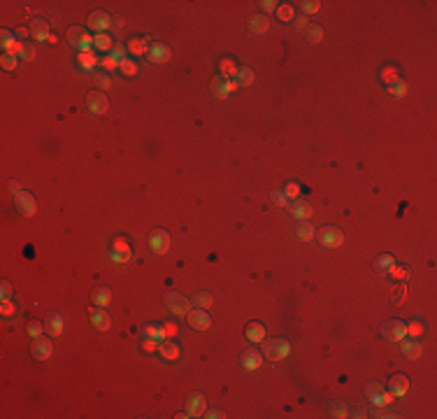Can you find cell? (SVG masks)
<instances>
[{
  "mask_svg": "<svg viewBox=\"0 0 437 419\" xmlns=\"http://www.w3.org/2000/svg\"><path fill=\"white\" fill-rule=\"evenodd\" d=\"M374 266H377V270L379 272H393V268H396V259H393L391 254H384V256L377 259Z\"/></svg>",
  "mask_w": 437,
  "mask_h": 419,
  "instance_id": "1f68e13d",
  "label": "cell"
},
{
  "mask_svg": "<svg viewBox=\"0 0 437 419\" xmlns=\"http://www.w3.org/2000/svg\"><path fill=\"white\" fill-rule=\"evenodd\" d=\"M149 247H151L156 254H168V252H170V235H168V230H163V229L151 230V235H149Z\"/></svg>",
  "mask_w": 437,
  "mask_h": 419,
  "instance_id": "8992f818",
  "label": "cell"
},
{
  "mask_svg": "<svg viewBox=\"0 0 437 419\" xmlns=\"http://www.w3.org/2000/svg\"><path fill=\"white\" fill-rule=\"evenodd\" d=\"M247 340L249 343H263L265 340V326L258 321H251L247 326Z\"/></svg>",
  "mask_w": 437,
  "mask_h": 419,
  "instance_id": "603a6c76",
  "label": "cell"
},
{
  "mask_svg": "<svg viewBox=\"0 0 437 419\" xmlns=\"http://www.w3.org/2000/svg\"><path fill=\"white\" fill-rule=\"evenodd\" d=\"M128 51H131V56H135V58L144 56L149 51L147 38H133V40H128Z\"/></svg>",
  "mask_w": 437,
  "mask_h": 419,
  "instance_id": "7402d4cb",
  "label": "cell"
},
{
  "mask_svg": "<svg viewBox=\"0 0 437 419\" xmlns=\"http://www.w3.org/2000/svg\"><path fill=\"white\" fill-rule=\"evenodd\" d=\"M186 412H189L191 417H200V415H205L207 412V401L200 391H193V394L189 396V401H186Z\"/></svg>",
  "mask_w": 437,
  "mask_h": 419,
  "instance_id": "30bf717a",
  "label": "cell"
},
{
  "mask_svg": "<svg viewBox=\"0 0 437 419\" xmlns=\"http://www.w3.org/2000/svg\"><path fill=\"white\" fill-rule=\"evenodd\" d=\"M289 354H291V345H289V340H284V338H277L274 343H265L263 345V356L265 359L284 361Z\"/></svg>",
  "mask_w": 437,
  "mask_h": 419,
  "instance_id": "6da1fadb",
  "label": "cell"
},
{
  "mask_svg": "<svg viewBox=\"0 0 437 419\" xmlns=\"http://www.w3.org/2000/svg\"><path fill=\"white\" fill-rule=\"evenodd\" d=\"M12 298V284L9 282H2V287H0V301H9Z\"/></svg>",
  "mask_w": 437,
  "mask_h": 419,
  "instance_id": "c3c4849f",
  "label": "cell"
},
{
  "mask_svg": "<svg viewBox=\"0 0 437 419\" xmlns=\"http://www.w3.org/2000/svg\"><path fill=\"white\" fill-rule=\"evenodd\" d=\"M233 89H237V84L235 82H228V79H212V93H214V98H219V100H223L226 96H228V91H233Z\"/></svg>",
  "mask_w": 437,
  "mask_h": 419,
  "instance_id": "9a60e30c",
  "label": "cell"
},
{
  "mask_svg": "<svg viewBox=\"0 0 437 419\" xmlns=\"http://www.w3.org/2000/svg\"><path fill=\"white\" fill-rule=\"evenodd\" d=\"M388 91H391V96H396V98H403L404 93H407V84H404V79H398V82L388 84Z\"/></svg>",
  "mask_w": 437,
  "mask_h": 419,
  "instance_id": "60d3db41",
  "label": "cell"
},
{
  "mask_svg": "<svg viewBox=\"0 0 437 419\" xmlns=\"http://www.w3.org/2000/svg\"><path fill=\"white\" fill-rule=\"evenodd\" d=\"M112 252H116V254L133 256V252H131V245H128V240H124V238H116L114 242H112Z\"/></svg>",
  "mask_w": 437,
  "mask_h": 419,
  "instance_id": "74e56055",
  "label": "cell"
},
{
  "mask_svg": "<svg viewBox=\"0 0 437 419\" xmlns=\"http://www.w3.org/2000/svg\"><path fill=\"white\" fill-rule=\"evenodd\" d=\"M109 259L114 263H128L131 261V256H126V254H116V252H109Z\"/></svg>",
  "mask_w": 437,
  "mask_h": 419,
  "instance_id": "816d5d0a",
  "label": "cell"
},
{
  "mask_svg": "<svg viewBox=\"0 0 437 419\" xmlns=\"http://www.w3.org/2000/svg\"><path fill=\"white\" fill-rule=\"evenodd\" d=\"M0 66L5 68V70H17L19 58L17 56H9V54H2V58H0Z\"/></svg>",
  "mask_w": 437,
  "mask_h": 419,
  "instance_id": "b9f144b4",
  "label": "cell"
},
{
  "mask_svg": "<svg viewBox=\"0 0 437 419\" xmlns=\"http://www.w3.org/2000/svg\"><path fill=\"white\" fill-rule=\"evenodd\" d=\"M296 235H298V240H312L314 238V229H312V224H307V222H300L296 226Z\"/></svg>",
  "mask_w": 437,
  "mask_h": 419,
  "instance_id": "d6a6232c",
  "label": "cell"
},
{
  "mask_svg": "<svg viewBox=\"0 0 437 419\" xmlns=\"http://www.w3.org/2000/svg\"><path fill=\"white\" fill-rule=\"evenodd\" d=\"M0 40H2V49H5V54H9L12 51V47L17 44V38H14V33H9V31H2V35H0Z\"/></svg>",
  "mask_w": 437,
  "mask_h": 419,
  "instance_id": "ab89813d",
  "label": "cell"
},
{
  "mask_svg": "<svg viewBox=\"0 0 437 419\" xmlns=\"http://www.w3.org/2000/svg\"><path fill=\"white\" fill-rule=\"evenodd\" d=\"M219 66H221V77H223V79H231V77H235L237 70H239V68L235 66V61H233V58H223Z\"/></svg>",
  "mask_w": 437,
  "mask_h": 419,
  "instance_id": "4dcf8cb0",
  "label": "cell"
},
{
  "mask_svg": "<svg viewBox=\"0 0 437 419\" xmlns=\"http://www.w3.org/2000/svg\"><path fill=\"white\" fill-rule=\"evenodd\" d=\"M193 303L198 305L200 310H207V307H209V305H212V296H209V294H198V296H196V301H193Z\"/></svg>",
  "mask_w": 437,
  "mask_h": 419,
  "instance_id": "7bdbcfd3",
  "label": "cell"
},
{
  "mask_svg": "<svg viewBox=\"0 0 437 419\" xmlns=\"http://www.w3.org/2000/svg\"><path fill=\"white\" fill-rule=\"evenodd\" d=\"M170 56H172L170 47H168V44H161V42L151 44V47H149V51H147L149 63H168V61H170Z\"/></svg>",
  "mask_w": 437,
  "mask_h": 419,
  "instance_id": "8fae6325",
  "label": "cell"
},
{
  "mask_svg": "<svg viewBox=\"0 0 437 419\" xmlns=\"http://www.w3.org/2000/svg\"><path fill=\"white\" fill-rule=\"evenodd\" d=\"M42 329H44L42 324H37V321H33V324L28 326V333H31V338H40V336H42Z\"/></svg>",
  "mask_w": 437,
  "mask_h": 419,
  "instance_id": "f907efd6",
  "label": "cell"
},
{
  "mask_svg": "<svg viewBox=\"0 0 437 419\" xmlns=\"http://www.w3.org/2000/svg\"><path fill=\"white\" fill-rule=\"evenodd\" d=\"M91 319H93V326H96V329H100V331H107L109 326H112V319H109V314L105 312V310H98V312H93Z\"/></svg>",
  "mask_w": 437,
  "mask_h": 419,
  "instance_id": "f546056e",
  "label": "cell"
},
{
  "mask_svg": "<svg viewBox=\"0 0 437 419\" xmlns=\"http://www.w3.org/2000/svg\"><path fill=\"white\" fill-rule=\"evenodd\" d=\"M268 28H270V24H268V19L263 17V14H256L251 21H249V31L256 35H263L268 33Z\"/></svg>",
  "mask_w": 437,
  "mask_h": 419,
  "instance_id": "d4e9b609",
  "label": "cell"
},
{
  "mask_svg": "<svg viewBox=\"0 0 437 419\" xmlns=\"http://www.w3.org/2000/svg\"><path fill=\"white\" fill-rule=\"evenodd\" d=\"M205 417L207 419H221V417H226L221 410H209V412H205Z\"/></svg>",
  "mask_w": 437,
  "mask_h": 419,
  "instance_id": "680465c9",
  "label": "cell"
},
{
  "mask_svg": "<svg viewBox=\"0 0 437 419\" xmlns=\"http://www.w3.org/2000/svg\"><path fill=\"white\" fill-rule=\"evenodd\" d=\"M31 35H33V40H35V42H47V40L51 38V33H49V24H47V21H42V19L33 21V26H31Z\"/></svg>",
  "mask_w": 437,
  "mask_h": 419,
  "instance_id": "e0dca14e",
  "label": "cell"
},
{
  "mask_svg": "<svg viewBox=\"0 0 437 419\" xmlns=\"http://www.w3.org/2000/svg\"><path fill=\"white\" fill-rule=\"evenodd\" d=\"M17 35H19V38H26V35H28V31H26V28H19Z\"/></svg>",
  "mask_w": 437,
  "mask_h": 419,
  "instance_id": "6125c7cd",
  "label": "cell"
},
{
  "mask_svg": "<svg viewBox=\"0 0 437 419\" xmlns=\"http://www.w3.org/2000/svg\"><path fill=\"white\" fill-rule=\"evenodd\" d=\"M254 79H256V75L251 68H239L237 75H235V84H237V86H251Z\"/></svg>",
  "mask_w": 437,
  "mask_h": 419,
  "instance_id": "484cf974",
  "label": "cell"
},
{
  "mask_svg": "<svg viewBox=\"0 0 437 419\" xmlns=\"http://www.w3.org/2000/svg\"><path fill=\"white\" fill-rule=\"evenodd\" d=\"M365 396H368V401H370L374 408H384V405H388V403L393 401V396L388 394L379 382H368V384H365Z\"/></svg>",
  "mask_w": 437,
  "mask_h": 419,
  "instance_id": "7a4b0ae2",
  "label": "cell"
},
{
  "mask_svg": "<svg viewBox=\"0 0 437 419\" xmlns=\"http://www.w3.org/2000/svg\"><path fill=\"white\" fill-rule=\"evenodd\" d=\"M67 42H70L72 47H77L79 54H82V51H91V47H93V38L89 35L86 28H70V31H67Z\"/></svg>",
  "mask_w": 437,
  "mask_h": 419,
  "instance_id": "277c9868",
  "label": "cell"
},
{
  "mask_svg": "<svg viewBox=\"0 0 437 419\" xmlns=\"http://www.w3.org/2000/svg\"><path fill=\"white\" fill-rule=\"evenodd\" d=\"M33 58H35V49H33V47H28V44H26L24 54H21V61H33Z\"/></svg>",
  "mask_w": 437,
  "mask_h": 419,
  "instance_id": "9f6ffc18",
  "label": "cell"
},
{
  "mask_svg": "<svg viewBox=\"0 0 437 419\" xmlns=\"http://www.w3.org/2000/svg\"><path fill=\"white\" fill-rule=\"evenodd\" d=\"M51 354H54V343L47 340V338H33V359L37 361H47L51 359Z\"/></svg>",
  "mask_w": 437,
  "mask_h": 419,
  "instance_id": "9c48e42d",
  "label": "cell"
},
{
  "mask_svg": "<svg viewBox=\"0 0 437 419\" xmlns=\"http://www.w3.org/2000/svg\"><path fill=\"white\" fill-rule=\"evenodd\" d=\"M158 352H161V356H163L165 361H177L182 349H179V345L172 343V340H163V343H158Z\"/></svg>",
  "mask_w": 437,
  "mask_h": 419,
  "instance_id": "5bb4252c",
  "label": "cell"
},
{
  "mask_svg": "<svg viewBox=\"0 0 437 419\" xmlns=\"http://www.w3.org/2000/svg\"><path fill=\"white\" fill-rule=\"evenodd\" d=\"M86 24H89V28H91V31H96V33H107L109 31V26H112V17H109L107 12H91V14H89V21H86Z\"/></svg>",
  "mask_w": 437,
  "mask_h": 419,
  "instance_id": "ba28073f",
  "label": "cell"
},
{
  "mask_svg": "<svg viewBox=\"0 0 437 419\" xmlns=\"http://www.w3.org/2000/svg\"><path fill=\"white\" fill-rule=\"evenodd\" d=\"M44 329H47V333L51 338H58V336H63V331H66V321H63L61 314H51L49 319H47V324H44Z\"/></svg>",
  "mask_w": 437,
  "mask_h": 419,
  "instance_id": "ac0fdd59",
  "label": "cell"
},
{
  "mask_svg": "<svg viewBox=\"0 0 437 419\" xmlns=\"http://www.w3.org/2000/svg\"><path fill=\"white\" fill-rule=\"evenodd\" d=\"M272 203L274 205H286V200H289V198L284 196V191H272Z\"/></svg>",
  "mask_w": 437,
  "mask_h": 419,
  "instance_id": "681fc988",
  "label": "cell"
},
{
  "mask_svg": "<svg viewBox=\"0 0 437 419\" xmlns=\"http://www.w3.org/2000/svg\"><path fill=\"white\" fill-rule=\"evenodd\" d=\"M312 203H305V200H296L293 205H291V214H293V219L298 222H307L309 217H312Z\"/></svg>",
  "mask_w": 437,
  "mask_h": 419,
  "instance_id": "2e32d148",
  "label": "cell"
},
{
  "mask_svg": "<svg viewBox=\"0 0 437 419\" xmlns=\"http://www.w3.org/2000/svg\"><path fill=\"white\" fill-rule=\"evenodd\" d=\"M17 203H19V210H24V214H28V217H33L35 212H37V203H35V198L31 196V193H19L17 196Z\"/></svg>",
  "mask_w": 437,
  "mask_h": 419,
  "instance_id": "ffe728a7",
  "label": "cell"
},
{
  "mask_svg": "<svg viewBox=\"0 0 437 419\" xmlns=\"http://www.w3.org/2000/svg\"><path fill=\"white\" fill-rule=\"evenodd\" d=\"M98 66H100V61L96 58L93 51H82L79 54V68L82 70H93V68H98Z\"/></svg>",
  "mask_w": 437,
  "mask_h": 419,
  "instance_id": "f1b7e54d",
  "label": "cell"
},
{
  "mask_svg": "<svg viewBox=\"0 0 437 419\" xmlns=\"http://www.w3.org/2000/svg\"><path fill=\"white\" fill-rule=\"evenodd\" d=\"M277 19L279 21H293L296 19V7L293 5H277Z\"/></svg>",
  "mask_w": 437,
  "mask_h": 419,
  "instance_id": "836d02e7",
  "label": "cell"
},
{
  "mask_svg": "<svg viewBox=\"0 0 437 419\" xmlns=\"http://www.w3.org/2000/svg\"><path fill=\"white\" fill-rule=\"evenodd\" d=\"M100 66H102V68H105V70H107V73H109V70H114V68H119V61H116V58L112 56V54H107V56H105V58H100Z\"/></svg>",
  "mask_w": 437,
  "mask_h": 419,
  "instance_id": "ee69618b",
  "label": "cell"
},
{
  "mask_svg": "<svg viewBox=\"0 0 437 419\" xmlns=\"http://www.w3.org/2000/svg\"><path fill=\"white\" fill-rule=\"evenodd\" d=\"M386 336L391 338V340L400 343L403 338H407V324H404V321H393V324L386 329Z\"/></svg>",
  "mask_w": 437,
  "mask_h": 419,
  "instance_id": "cb8c5ba5",
  "label": "cell"
},
{
  "mask_svg": "<svg viewBox=\"0 0 437 419\" xmlns=\"http://www.w3.org/2000/svg\"><path fill=\"white\" fill-rule=\"evenodd\" d=\"M305 38H307L309 44H319V42L323 40V31L319 28V26H309V28L305 31Z\"/></svg>",
  "mask_w": 437,
  "mask_h": 419,
  "instance_id": "8d00e7d4",
  "label": "cell"
},
{
  "mask_svg": "<svg viewBox=\"0 0 437 419\" xmlns=\"http://www.w3.org/2000/svg\"><path fill=\"white\" fill-rule=\"evenodd\" d=\"M400 349H403V354L407 356V359H419L421 352H423V347H421V343H416V340H407V338H403L400 340Z\"/></svg>",
  "mask_w": 437,
  "mask_h": 419,
  "instance_id": "d6986e66",
  "label": "cell"
},
{
  "mask_svg": "<svg viewBox=\"0 0 437 419\" xmlns=\"http://www.w3.org/2000/svg\"><path fill=\"white\" fill-rule=\"evenodd\" d=\"M284 196L286 198H298L300 196V187H298L296 182H289V184L284 187Z\"/></svg>",
  "mask_w": 437,
  "mask_h": 419,
  "instance_id": "f6af8a7d",
  "label": "cell"
},
{
  "mask_svg": "<svg viewBox=\"0 0 437 419\" xmlns=\"http://www.w3.org/2000/svg\"><path fill=\"white\" fill-rule=\"evenodd\" d=\"M0 312H2V317H12V314L17 312V307H14V303H12V298H9V301H2Z\"/></svg>",
  "mask_w": 437,
  "mask_h": 419,
  "instance_id": "bcb514c9",
  "label": "cell"
},
{
  "mask_svg": "<svg viewBox=\"0 0 437 419\" xmlns=\"http://www.w3.org/2000/svg\"><path fill=\"white\" fill-rule=\"evenodd\" d=\"M119 70H121L126 77H133V75H137V63H135L133 58H121V61H119Z\"/></svg>",
  "mask_w": 437,
  "mask_h": 419,
  "instance_id": "e575fe53",
  "label": "cell"
},
{
  "mask_svg": "<svg viewBox=\"0 0 437 419\" xmlns=\"http://www.w3.org/2000/svg\"><path fill=\"white\" fill-rule=\"evenodd\" d=\"M9 189H12V193H17V196L21 193V191H19V184H17V182H12V187H9Z\"/></svg>",
  "mask_w": 437,
  "mask_h": 419,
  "instance_id": "94428289",
  "label": "cell"
},
{
  "mask_svg": "<svg viewBox=\"0 0 437 419\" xmlns=\"http://www.w3.org/2000/svg\"><path fill=\"white\" fill-rule=\"evenodd\" d=\"M261 9H263V12H274V9H277V2H274V0H263V2H261Z\"/></svg>",
  "mask_w": 437,
  "mask_h": 419,
  "instance_id": "f5cc1de1",
  "label": "cell"
},
{
  "mask_svg": "<svg viewBox=\"0 0 437 419\" xmlns=\"http://www.w3.org/2000/svg\"><path fill=\"white\" fill-rule=\"evenodd\" d=\"M242 366H244L247 370L261 368V366H263V354L256 352V349H251V352H244V354H242Z\"/></svg>",
  "mask_w": 437,
  "mask_h": 419,
  "instance_id": "44dd1931",
  "label": "cell"
},
{
  "mask_svg": "<svg viewBox=\"0 0 437 419\" xmlns=\"http://www.w3.org/2000/svg\"><path fill=\"white\" fill-rule=\"evenodd\" d=\"M100 86H102V89H109V86H112V79H109V75H102V77H100Z\"/></svg>",
  "mask_w": 437,
  "mask_h": 419,
  "instance_id": "91938a15",
  "label": "cell"
},
{
  "mask_svg": "<svg viewBox=\"0 0 437 419\" xmlns=\"http://www.w3.org/2000/svg\"><path fill=\"white\" fill-rule=\"evenodd\" d=\"M86 105H89V112H91V114L100 116V114L107 112L109 100L102 91H93V93H89V98H86Z\"/></svg>",
  "mask_w": 437,
  "mask_h": 419,
  "instance_id": "52a82bcc",
  "label": "cell"
},
{
  "mask_svg": "<svg viewBox=\"0 0 437 419\" xmlns=\"http://www.w3.org/2000/svg\"><path fill=\"white\" fill-rule=\"evenodd\" d=\"M165 303L170 307V312H174L177 317L191 312V301L186 296H182V294H177V291H170V294L165 296Z\"/></svg>",
  "mask_w": 437,
  "mask_h": 419,
  "instance_id": "5b68a950",
  "label": "cell"
},
{
  "mask_svg": "<svg viewBox=\"0 0 437 419\" xmlns=\"http://www.w3.org/2000/svg\"><path fill=\"white\" fill-rule=\"evenodd\" d=\"M93 303L98 305V307H107L112 303V291L107 287H100L96 289V294H93Z\"/></svg>",
  "mask_w": 437,
  "mask_h": 419,
  "instance_id": "4316f807",
  "label": "cell"
},
{
  "mask_svg": "<svg viewBox=\"0 0 437 419\" xmlns=\"http://www.w3.org/2000/svg\"><path fill=\"white\" fill-rule=\"evenodd\" d=\"M407 333H412V336H421V333H423V326H421V324H412V326H407Z\"/></svg>",
  "mask_w": 437,
  "mask_h": 419,
  "instance_id": "6f0895ef",
  "label": "cell"
},
{
  "mask_svg": "<svg viewBox=\"0 0 437 419\" xmlns=\"http://www.w3.org/2000/svg\"><path fill=\"white\" fill-rule=\"evenodd\" d=\"M316 240H319V245L326 247V249H337V247L342 245L344 235H342V230L335 229V226H326V229H321L316 233Z\"/></svg>",
  "mask_w": 437,
  "mask_h": 419,
  "instance_id": "3957f363",
  "label": "cell"
},
{
  "mask_svg": "<svg viewBox=\"0 0 437 419\" xmlns=\"http://www.w3.org/2000/svg\"><path fill=\"white\" fill-rule=\"evenodd\" d=\"M330 415H333V417H337V419L349 417V408H346V403L333 401V403H330Z\"/></svg>",
  "mask_w": 437,
  "mask_h": 419,
  "instance_id": "d590c367",
  "label": "cell"
},
{
  "mask_svg": "<svg viewBox=\"0 0 437 419\" xmlns=\"http://www.w3.org/2000/svg\"><path fill=\"white\" fill-rule=\"evenodd\" d=\"M409 391V380L404 378V375H393L391 382H388V394L393 396V398H400Z\"/></svg>",
  "mask_w": 437,
  "mask_h": 419,
  "instance_id": "4fadbf2b",
  "label": "cell"
},
{
  "mask_svg": "<svg viewBox=\"0 0 437 419\" xmlns=\"http://www.w3.org/2000/svg\"><path fill=\"white\" fill-rule=\"evenodd\" d=\"M112 56H114L116 61H121V58H126V49L121 47V44H116L114 49H112Z\"/></svg>",
  "mask_w": 437,
  "mask_h": 419,
  "instance_id": "11a10c76",
  "label": "cell"
},
{
  "mask_svg": "<svg viewBox=\"0 0 437 419\" xmlns=\"http://www.w3.org/2000/svg\"><path fill=\"white\" fill-rule=\"evenodd\" d=\"M300 5V9H303V14H316L319 9H321V2L319 0H305V2H298Z\"/></svg>",
  "mask_w": 437,
  "mask_h": 419,
  "instance_id": "f35d334b",
  "label": "cell"
},
{
  "mask_svg": "<svg viewBox=\"0 0 437 419\" xmlns=\"http://www.w3.org/2000/svg\"><path fill=\"white\" fill-rule=\"evenodd\" d=\"M381 77H384V79H386L388 84L398 82V73L393 70V68H384V70H381Z\"/></svg>",
  "mask_w": 437,
  "mask_h": 419,
  "instance_id": "7dc6e473",
  "label": "cell"
},
{
  "mask_svg": "<svg viewBox=\"0 0 437 419\" xmlns=\"http://www.w3.org/2000/svg\"><path fill=\"white\" fill-rule=\"evenodd\" d=\"M186 319H189V326L191 329H196V331H207L209 329V317H207L205 310H200V307H196V310H191L189 314H186Z\"/></svg>",
  "mask_w": 437,
  "mask_h": 419,
  "instance_id": "7c38bea8",
  "label": "cell"
},
{
  "mask_svg": "<svg viewBox=\"0 0 437 419\" xmlns=\"http://www.w3.org/2000/svg\"><path fill=\"white\" fill-rule=\"evenodd\" d=\"M293 26L303 31V28H305V26H307V17H305V14H298V17L293 19Z\"/></svg>",
  "mask_w": 437,
  "mask_h": 419,
  "instance_id": "db71d44e",
  "label": "cell"
},
{
  "mask_svg": "<svg viewBox=\"0 0 437 419\" xmlns=\"http://www.w3.org/2000/svg\"><path fill=\"white\" fill-rule=\"evenodd\" d=\"M93 47L98 51H112L114 49V42H112V38L107 33H98L93 38Z\"/></svg>",
  "mask_w": 437,
  "mask_h": 419,
  "instance_id": "83f0119b",
  "label": "cell"
}]
</instances>
